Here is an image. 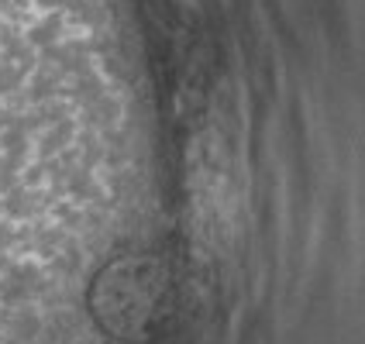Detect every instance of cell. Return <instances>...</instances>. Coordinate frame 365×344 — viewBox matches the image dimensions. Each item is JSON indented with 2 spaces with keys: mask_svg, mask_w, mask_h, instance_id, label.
Masks as SVG:
<instances>
[{
  "mask_svg": "<svg viewBox=\"0 0 365 344\" xmlns=\"http://www.w3.org/2000/svg\"><path fill=\"white\" fill-rule=\"evenodd\" d=\"M103 300L97 303V310L103 313V320L110 330L128 334L131 327L142 324V317L152 310L155 300V283L148 276V265H118L107 279L101 283Z\"/></svg>",
  "mask_w": 365,
  "mask_h": 344,
  "instance_id": "cell-1",
  "label": "cell"
}]
</instances>
